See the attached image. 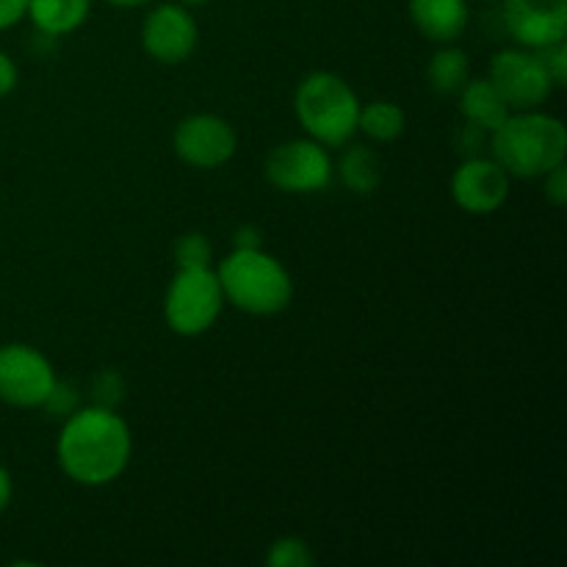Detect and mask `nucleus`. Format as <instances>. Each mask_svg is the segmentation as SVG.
Segmentation results:
<instances>
[{
  "label": "nucleus",
  "instance_id": "nucleus-14",
  "mask_svg": "<svg viewBox=\"0 0 567 567\" xmlns=\"http://www.w3.org/2000/svg\"><path fill=\"white\" fill-rule=\"evenodd\" d=\"M460 114L465 116V122L480 131L493 133L504 120H507L513 111L504 103V97L498 94V89L493 86L487 78H468L463 89H460Z\"/></svg>",
  "mask_w": 567,
  "mask_h": 567
},
{
  "label": "nucleus",
  "instance_id": "nucleus-3",
  "mask_svg": "<svg viewBox=\"0 0 567 567\" xmlns=\"http://www.w3.org/2000/svg\"><path fill=\"white\" fill-rule=\"evenodd\" d=\"M219 277L225 302L236 305L249 316H277L291 305L293 280L275 255L260 249H233L219 260Z\"/></svg>",
  "mask_w": 567,
  "mask_h": 567
},
{
  "label": "nucleus",
  "instance_id": "nucleus-4",
  "mask_svg": "<svg viewBox=\"0 0 567 567\" xmlns=\"http://www.w3.org/2000/svg\"><path fill=\"white\" fill-rule=\"evenodd\" d=\"M293 114L310 138L324 147H343L358 133L360 100L336 72H310L293 92Z\"/></svg>",
  "mask_w": 567,
  "mask_h": 567
},
{
  "label": "nucleus",
  "instance_id": "nucleus-26",
  "mask_svg": "<svg viewBox=\"0 0 567 567\" xmlns=\"http://www.w3.org/2000/svg\"><path fill=\"white\" fill-rule=\"evenodd\" d=\"M17 81H20V72H17L14 59L0 50V97H6V94L14 92Z\"/></svg>",
  "mask_w": 567,
  "mask_h": 567
},
{
  "label": "nucleus",
  "instance_id": "nucleus-25",
  "mask_svg": "<svg viewBox=\"0 0 567 567\" xmlns=\"http://www.w3.org/2000/svg\"><path fill=\"white\" fill-rule=\"evenodd\" d=\"M28 0H0V31H9L25 20Z\"/></svg>",
  "mask_w": 567,
  "mask_h": 567
},
{
  "label": "nucleus",
  "instance_id": "nucleus-19",
  "mask_svg": "<svg viewBox=\"0 0 567 567\" xmlns=\"http://www.w3.org/2000/svg\"><path fill=\"white\" fill-rule=\"evenodd\" d=\"M177 269H210L214 264V244L203 233H186L175 244Z\"/></svg>",
  "mask_w": 567,
  "mask_h": 567
},
{
  "label": "nucleus",
  "instance_id": "nucleus-6",
  "mask_svg": "<svg viewBox=\"0 0 567 567\" xmlns=\"http://www.w3.org/2000/svg\"><path fill=\"white\" fill-rule=\"evenodd\" d=\"M264 175L277 192L319 194L336 177L330 153L316 138H291L266 155Z\"/></svg>",
  "mask_w": 567,
  "mask_h": 567
},
{
  "label": "nucleus",
  "instance_id": "nucleus-17",
  "mask_svg": "<svg viewBox=\"0 0 567 567\" xmlns=\"http://www.w3.org/2000/svg\"><path fill=\"white\" fill-rule=\"evenodd\" d=\"M471 61L465 50L443 44L426 64V81L437 94H457L468 83Z\"/></svg>",
  "mask_w": 567,
  "mask_h": 567
},
{
  "label": "nucleus",
  "instance_id": "nucleus-12",
  "mask_svg": "<svg viewBox=\"0 0 567 567\" xmlns=\"http://www.w3.org/2000/svg\"><path fill=\"white\" fill-rule=\"evenodd\" d=\"M509 181L513 177L493 158H465L452 175V199L465 214H496L509 197Z\"/></svg>",
  "mask_w": 567,
  "mask_h": 567
},
{
  "label": "nucleus",
  "instance_id": "nucleus-28",
  "mask_svg": "<svg viewBox=\"0 0 567 567\" xmlns=\"http://www.w3.org/2000/svg\"><path fill=\"white\" fill-rule=\"evenodd\" d=\"M11 496H14V482H11L9 471L0 465V513H6V509H9Z\"/></svg>",
  "mask_w": 567,
  "mask_h": 567
},
{
  "label": "nucleus",
  "instance_id": "nucleus-29",
  "mask_svg": "<svg viewBox=\"0 0 567 567\" xmlns=\"http://www.w3.org/2000/svg\"><path fill=\"white\" fill-rule=\"evenodd\" d=\"M114 9H138V6H147L150 0H105Z\"/></svg>",
  "mask_w": 567,
  "mask_h": 567
},
{
  "label": "nucleus",
  "instance_id": "nucleus-8",
  "mask_svg": "<svg viewBox=\"0 0 567 567\" xmlns=\"http://www.w3.org/2000/svg\"><path fill=\"white\" fill-rule=\"evenodd\" d=\"M55 369L39 349L28 343L0 347V402L9 408H42L55 385Z\"/></svg>",
  "mask_w": 567,
  "mask_h": 567
},
{
  "label": "nucleus",
  "instance_id": "nucleus-22",
  "mask_svg": "<svg viewBox=\"0 0 567 567\" xmlns=\"http://www.w3.org/2000/svg\"><path fill=\"white\" fill-rule=\"evenodd\" d=\"M42 408H48L50 415H64V419H66V415L75 413V410H78V393L72 391L70 382L55 380L53 391H50V396L44 399Z\"/></svg>",
  "mask_w": 567,
  "mask_h": 567
},
{
  "label": "nucleus",
  "instance_id": "nucleus-2",
  "mask_svg": "<svg viewBox=\"0 0 567 567\" xmlns=\"http://www.w3.org/2000/svg\"><path fill=\"white\" fill-rule=\"evenodd\" d=\"M491 158L509 177L535 181L567 158V127L563 120L540 109L513 111L491 133Z\"/></svg>",
  "mask_w": 567,
  "mask_h": 567
},
{
  "label": "nucleus",
  "instance_id": "nucleus-20",
  "mask_svg": "<svg viewBox=\"0 0 567 567\" xmlns=\"http://www.w3.org/2000/svg\"><path fill=\"white\" fill-rule=\"evenodd\" d=\"M316 557L302 537H280L266 551L269 567H313Z\"/></svg>",
  "mask_w": 567,
  "mask_h": 567
},
{
  "label": "nucleus",
  "instance_id": "nucleus-7",
  "mask_svg": "<svg viewBox=\"0 0 567 567\" xmlns=\"http://www.w3.org/2000/svg\"><path fill=\"white\" fill-rule=\"evenodd\" d=\"M487 81L498 89L509 111L540 109L557 89L548 78L540 55L526 48H509L493 55Z\"/></svg>",
  "mask_w": 567,
  "mask_h": 567
},
{
  "label": "nucleus",
  "instance_id": "nucleus-30",
  "mask_svg": "<svg viewBox=\"0 0 567 567\" xmlns=\"http://www.w3.org/2000/svg\"><path fill=\"white\" fill-rule=\"evenodd\" d=\"M175 3H183V6H188V9H192V6H205L208 0H175Z\"/></svg>",
  "mask_w": 567,
  "mask_h": 567
},
{
  "label": "nucleus",
  "instance_id": "nucleus-11",
  "mask_svg": "<svg viewBox=\"0 0 567 567\" xmlns=\"http://www.w3.org/2000/svg\"><path fill=\"white\" fill-rule=\"evenodd\" d=\"M502 20L518 48L540 50L567 37V0H502Z\"/></svg>",
  "mask_w": 567,
  "mask_h": 567
},
{
  "label": "nucleus",
  "instance_id": "nucleus-27",
  "mask_svg": "<svg viewBox=\"0 0 567 567\" xmlns=\"http://www.w3.org/2000/svg\"><path fill=\"white\" fill-rule=\"evenodd\" d=\"M264 247V238L255 225H244L233 233V249H260Z\"/></svg>",
  "mask_w": 567,
  "mask_h": 567
},
{
  "label": "nucleus",
  "instance_id": "nucleus-21",
  "mask_svg": "<svg viewBox=\"0 0 567 567\" xmlns=\"http://www.w3.org/2000/svg\"><path fill=\"white\" fill-rule=\"evenodd\" d=\"M537 55H540L543 66H546L548 78H551V83L557 89H563L567 83V42L565 39H559V42L554 44H546V48L535 50Z\"/></svg>",
  "mask_w": 567,
  "mask_h": 567
},
{
  "label": "nucleus",
  "instance_id": "nucleus-13",
  "mask_svg": "<svg viewBox=\"0 0 567 567\" xmlns=\"http://www.w3.org/2000/svg\"><path fill=\"white\" fill-rule=\"evenodd\" d=\"M410 20L424 39L435 44H454L471 20L468 0H410Z\"/></svg>",
  "mask_w": 567,
  "mask_h": 567
},
{
  "label": "nucleus",
  "instance_id": "nucleus-15",
  "mask_svg": "<svg viewBox=\"0 0 567 567\" xmlns=\"http://www.w3.org/2000/svg\"><path fill=\"white\" fill-rule=\"evenodd\" d=\"M92 0H28V20L44 37H66L89 20Z\"/></svg>",
  "mask_w": 567,
  "mask_h": 567
},
{
  "label": "nucleus",
  "instance_id": "nucleus-9",
  "mask_svg": "<svg viewBox=\"0 0 567 567\" xmlns=\"http://www.w3.org/2000/svg\"><path fill=\"white\" fill-rule=\"evenodd\" d=\"M175 153L192 169H219L230 164L238 150V136L219 114H192L175 127Z\"/></svg>",
  "mask_w": 567,
  "mask_h": 567
},
{
  "label": "nucleus",
  "instance_id": "nucleus-23",
  "mask_svg": "<svg viewBox=\"0 0 567 567\" xmlns=\"http://www.w3.org/2000/svg\"><path fill=\"white\" fill-rule=\"evenodd\" d=\"M543 181H546L548 203L557 205V208H563V205L567 203V164L554 166L548 175H543Z\"/></svg>",
  "mask_w": 567,
  "mask_h": 567
},
{
  "label": "nucleus",
  "instance_id": "nucleus-18",
  "mask_svg": "<svg viewBox=\"0 0 567 567\" xmlns=\"http://www.w3.org/2000/svg\"><path fill=\"white\" fill-rule=\"evenodd\" d=\"M408 127V114L402 105L391 100H374L369 105H360L358 131L365 133L371 142H396Z\"/></svg>",
  "mask_w": 567,
  "mask_h": 567
},
{
  "label": "nucleus",
  "instance_id": "nucleus-24",
  "mask_svg": "<svg viewBox=\"0 0 567 567\" xmlns=\"http://www.w3.org/2000/svg\"><path fill=\"white\" fill-rule=\"evenodd\" d=\"M111 391L122 393V391H125V385H122L120 374H114V371H105V374H100L97 382H94V399H97L100 408H111V402H109ZM114 396H116V393H114ZM116 399H122V396H116Z\"/></svg>",
  "mask_w": 567,
  "mask_h": 567
},
{
  "label": "nucleus",
  "instance_id": "nucleus-16",
  "mask_svg": "<svg viewBox=\"0 0 567 567\" xmlns=\"http://www.w3.org/2000/svg\"><path fill=\"white\" fill-rule=\"evenodd\" d=\"M338 177L352 194H371L382 183V161L371 147L354 144L338 161Z\"/></svg>",
  "mask_w": 567,
  "mask_h": 567
},
{
  "label": "nucleus",
  "instance_id": "nucleus-1",
  "mask_svg": "<svg viewBox=\"0 0 567 567\" xmlns=\"http://www.w3.org/2000/svg\"><path fill=\"white\" fill-rule=\"evenodd\" d=\"M133 454L131 426L114 408H81L66 415L55 457L75 485L103 487L125 474Z\"/></svg>",
  "mask_w": 567,
  "mask_h": 567
},
{
  "label": "nucleus",
  "instance_id": "nucleus-10",
  "mask_svg": "<svg viewBox=\"0 0 567 567\" xmlns=\"http://www.w3.org/2000/svg\"><path fill=\"white\" fill-rule=\"evenodd\" d=\"M199 44V28L188 6L161 3L144 17L142 48L153 61L166 66L192 59Z\"/></svg>",
  "mask_w": 567,
  "mask_h": 567
},
{
  "label": "nucleus",
  "instance_id": "nucleus-5",
  "mask_svg": "<svg viewBox=\"0 0 567 567\" xmlns=\"http://www.w3.org/2000/svg\"><path fill=\"white\" fill-rule=\"evenodd\" d=\"M225 308L214 269H177L164 297V319L175 336L197 338L216 324Z\"/></svg>",
  "mask_w": 567,
  "mask_h": 567
}]
</instances>
